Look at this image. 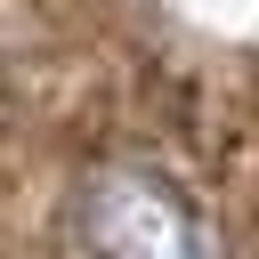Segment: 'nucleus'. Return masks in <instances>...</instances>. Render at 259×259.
I'll return each instance as SVG.
<instances>
[{
  "label": "nucleus",
  "instance_id": "1",
  "mask_svg": "<svg viewBox=\"0 0 259 259\" xmlns=\"http://www.w3.org/2000/svg\"><path fill=\"white\" fill-rule=\"evenodd\" d=\"M73 251L81 259H227L202 202L146 162H113L73 194Z\"/></svg>",
  "mask_w": 259,
  "mask_h": 259
}]
</instances>
